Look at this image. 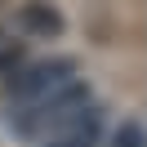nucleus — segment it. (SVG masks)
Here are the masks:
<instances>
[{
	"label": "nucleus",
	"instance_id": "f257e3e1",
	"mask_svg": "<svg viewBox=\"0 0 147 147\" xmlns=\"http://www.w3.org/2000/svg\"><path fill=\"white\" fill-rule=\"evenodd\" d=\"M80 85V76H76V67L67 63V58H58V63H40L31 67L27 76H18V85H13V107H9V120L27 134L31 120L40 116V111L49 107V102H58L67 89H76Z\"/></svg>",
	"mask_w": 147,
	"mask_h": 147
},
{
	"label": "nucleus",
	"instance_id": "f03ea898",
	"mask_svg": "<svg viewBox=\"0 0 147 147\" xmlns=\"http://www.w3.org/2000/svg\"><path fill=\"white\" fill-rule=\"evenodd\" d=\"M18 27L27 31V36H40V40H49V36H58L63 31V13L54 9V5H22L18 9Z\"/></svg>",
	"mask_w": 147,
	"mask_h": 147
},
{
	"label": "nucleus",
	"instance_id": "7ed1b4c3",
	"mask_svg": "<svg viewBox=\"0 0 147 147\" xmlns=\"http://www.w3.org/2000/svg\"><path fill=\"white\" fill-rule=\"evenodd\" d=\"M18 67H22V49H18V45H5V40H0V80H9Z\"/></svg>",
	"mask_w": 147,
	"mask_h": 147
},
{
	"label": "nucleus",
	"instance_id": "20e7f679",
	"mask_svg": "<svg viewBox=\"0 0 147 147\" xmlns=\"http://www.w3.org/2000/svg\"><path fill=\"white\" fill-rule=\"evenodd\" d=\"M111 147H147V138H143V129H138V125H120L116 138H111Z\"/></svg>",
	"mask_w": 147,
	"mask_h": 147
}]
</instances>
